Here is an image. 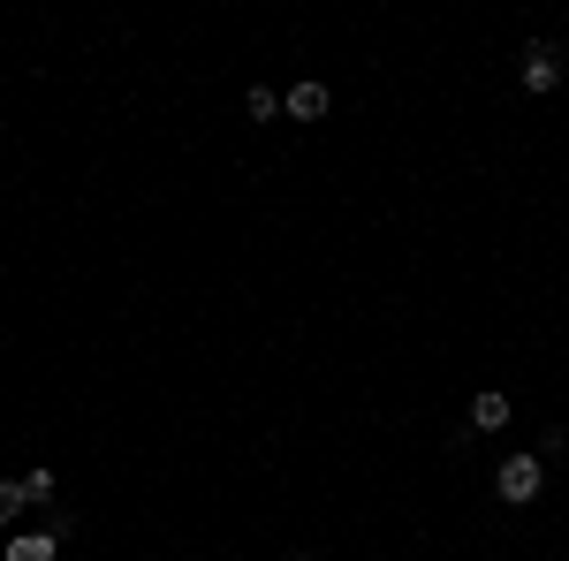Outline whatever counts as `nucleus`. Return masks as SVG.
Here are the masks:
<instances>
[{"label":"nucleus","instance_id":"1","mask_svg":"<svg viewBox=\"0 0 569 561\" xmlns=\"http://www.w3.org/2000/svg\"><path fill=\"white\" fill-rule=\"evenodd\" d=\"M493 485H501V501H509V509H531V501H539V455H509Z\"/></svg>","mask_w":569,"mask_h":561},{"label":"nucleus","instance_id":"2","mask_svg":"<svg viewBox=\"0 0 569 561\" xmlns=\"http://www.w3.org/2000/svg\"><path fill=\"white\" fill-rule=\"evenodd\" d=\"M525 84L531 91H555V84H562V61H555V46H547V39L525 46Z\"/></svg>","mask_w":569,"mask_h":561},{"label":"nucleus","instance_id":"3","mask_svg":"<svg viewBox=\"0 0 569 561\" xmlns=\"http://www.w3.org/2000/svg\"><path fill=\"white\" fill-rule=\"evenodd\" d=\"M53 547H61L53 531H16V539L0 547V561H53Z\"/></svg>","mask_w":569,"mask_h":561},{"label":"nucleus","instance_id":"4","mask_svg":"<svg viewBox=\"0 0 569 561\" xmlns=\"http://www.w3.org/2000/svg\"><path fill=\"white\" fill-rule=\"evenodd\" d=\"M501 425H509V394L486 388L479 402H471V432H501Z\"/></svg>","mask_w":569,"mask_h":561},{"label":"nucleus","instance_id":"5","mask_svg":"<svg viewBox=\"0 0 569 561\" xmlns=\"http://www.w3.org/2000/svg\"><path fill=\"white\" fill-rule=\"evenodd\" d=\"M281 107H289L297 122H319V114H327V84H297L289 99H281Z\"/></svg>","mask_w":569,"mask_h":561},{"label":"nucleus","instance_id":"6","mask_svg":"<svg viewBox=\"0 0 569 561\" xmlns=\"http://www.w3.org/2000/svg\"><path fill=\"white\" fill-rule=\"evenodd\" d=\"M23 509H31V493H23V478H8V485H0V523H16Z\"/></svg>","mask_w":569,"mask_h":561},{"label":"nucleus","instance_id":"7","mask_svg":"<svg viewBox=\"0 0 569 561\" xmlns=\"http://www.w3.org/2000/svg\"><path fill=\"white\" fill-rule=\"evenodd\" d=\"M243 107H251V122H273V114H281V99H273V91H251V99H243Z\"/></svg>","mask_w":569,"mask_h":561},{"label":"nucleus","instance_id":"8","mask_svg":"<svg viewBox=\"0 0 569 561\" xmlns=\"http://www.w3.org/2000/svg\"><path fill=\"white\" fill-rule=\"evenodd\" d=\"M23 493H31V501L46 509V501H53V471H31V478H23Z\"/></svg>","mask_w":569,"mask_h":561},{"label":"nucleus","instance_id":"9","mask_svg":"<svg viewBox=\"0 0 569 561\" xmlns=\"http://www.w3.org/2000/svg\"><path fill=\"white\" fill-rule=\"evenodd\" d=\"M297 561H311V554H297Z\"/></svg>","mask_w":569,"mask_h":561}]
</instances>
